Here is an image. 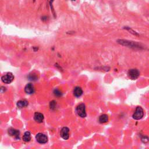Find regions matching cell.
<instances>
[{
  "instance_id": "obj_19",
  "label": "cell",
  "mask_w": 149,
  "mask_h": 149,
  "mask_svg": "<svg viewBox=\"0 0 149 149\" xmlns=\"http://www.w3.org/2000/svg\"><path fill=\"white\" fill-rule=\"evenodd\" d=\"M72 1H75V0H72Z\"/></svg>"
},
{
  "instance_id": "obj_6",
  "label": "cell",
  "mask_w": 149,
  "mask_h": 149,
  "mask_svg": "<svg viewBox=\"0 0 149 149\" xmlns=\"http://www.w3.org/2000/svg\"><path fill=\"white\" fill-rule=\"evenodd\" d=\"M129 78L132 80H135L139 78L140 75V72L136 69H131L128 71V73Z\"/></svg>"
},
{
  "instance_id": "obj_13",
  "label": "cell",
  "mask_w": 149,
  "mask_h": 149,
  "mask_svg": "<svg viewBox=\"0 0 149 149\" xmlns=\"http://www.w3.org/2000/svg\"><path fill=\"white\" fill-rule=\"evenodd\" d=\"M99 122L101 123H104L107 122L108 121V117L106 114H103L99 117Z\"/></svg>"
},
{
  "instance_id": "obj_10",
  "label": "cell",
  "mask_w": 149,
  "mask_h": 149,
  "mask_svg": "<svg viewBox=\"0 0 149 149\" xmlns=\"http://www.w3.org/2000/svg\"><path fill=\"white\" fill-rule=\"evenodd\" d=\"M83 94V90L79 86L75 87L74 90H73V94L75 97H80Z\"/></svg>"
},
{
  "instance_id": "obj_4",
  "label": "cell",
  "mask_w": 149,
  "mask_h": 149,
  "mask_svg": "<svg viewBox=\"0 0 149 149\" xmlns=\"http://www.w3.org/2000/svg\"><path fill=\"white\" fill-rule=\"evenodd\" d=\"M14 79V76L12 73H8L6 75H3L1 77V80L4 83L10 84Z\"/></svg>"
},
{
  "instance_id": "obj_5",
  "label": "cell",
  "mask_w": 149,
  "mask_h": 149,
  "mask_svg": "<svg viewBox=\"0 0 149 149\" xmlns=\"http://www.w3.org/2000/svg\"><path fill=\"white\" fill-rule=\"evenodd\" d=\"M36 139L37 142L40 144L46 143L48 141V138L46 135L42 133H39L36 136Z\"/></svg>"
},
{
  "instance_id": "obj_16",
  "label": "cell",
  "mask_w": 149,
  "mask_h": 149,
  "mask_svg": "<svg viewBox=\"0 0 149 149\" xmlns=\"http://www.w3.org/2000/svg\"><path fill=\"white\" fill-rule=\"evenodd\" d=\"M54 1V0H50V5L51 10L52 11V12H53V15H54V16H55V10H54V7H53Z\"/></svg>"
},
{
  "instance_id": "obj_15",
  "label": "cell",
  "mask_w": 149,
  "mask_h": 149,
  "mask_svg": "<svg viewBox=\"0 0 149 149\" xmlns=\"http://www.w3.org/2000/svg\"><path fill=\"white\" fill-rule=\"evenodd\" d=\"M54 95H55V96H57V97H61V96H62V92L61 91H60V90L58 89H55L54 90Z\"/></svg>"
},
{
  "instance_id": "obj_7",
  "label": "cell",
  "mask_w": 149,
  "mask_h": 149,
  "mask_svg": "<svg viewBox=\"0 0 149 149\" xmlns=\"http://www.w3.org/2000/svg\"><path fill=\"white\" fill-rule=\"evenodd\" d=\"M60 136L63 139L68 140L70 138V129L67 127H64L61 130Z\"/></svg>"
},
{
  "instance_id": "obj_2",
  "label": "cell",
  "mask_w": 149,
  "mask_h": 149,
  "mask_svg": "<svg viewBox=\"0 0 149 149\" xmlns=\"http://www.w3.org/2000/svg\"><path fill=\"white\" fill-rule=\"evenodd\" d=\"M144 116V111L141 107H138L136 110L133 114V119L136 120H139L143 117Z\"/></svg>"
},
{
  "instance_id": "obj_17",
  "label": "cell",
  "mask_w": 149,
  "mask_h": 149,
  "mask_svg": "<svg viewBox=\"0 0 149 149\" xmlns=\"http://www.w3.org/2000/svg\"><path fill=\"white\" fill-rule=\"evenodd\" d=\"M29 78L31 80H35L37 79V76H36V74H30L29 76Z\"/></svg>"
},
{
  "instance_id": "obj_12",
  "label": "cell",
  "mask_w": 149,
  "mask_h": 149,
  "mask_svg": "<svg viewBox=\"0 0 149 149\" xmlns=\"http://www.w3.org/2000/svg\"><path fill=\"white\" fill-rule=\"evenodd\" d=\"M28 102L26 100H20L17 103V106L19 108L26 107L28 106Z\"/></svg>"
},
{
  "instance_id": "obj_11",
  "label": "cell",
  "mask_w": 149,
  "mask_h": 149,
  "mask_svg": "<svg viewBox=\"0 0 149 149\" xmlns=\"http://www.w3.org/2000/svg\"><path fill=\"white\" fill-rule=\"evenodd\" d=\"M8 133L10 136H14L15 138H19V134H20V132L18 130H16V129H14L12 128H10L8 130Z\"/></svg>"
},
{
  "instance_id": "obj_8",
  "label": "cell",
  "mask_w": 149,
  "mask_h": 149,
  "mask_svg": "<svg viewBox=\"0 0 149 149\" xmlns=\"http://www.w3.org/2000/svg\"><path fill=\"white\" fill-rule=\"evenodd\" d=\"M34 119L36 122L41 123L44 119V115L40 112H36L34 115Z\"/></svg>"
},
{
  "instance_id": "obj_14",
  "label": "cell",
  "mask_w": 149,
  "mask_h": 149,
  "mask_svg": "<svg viewBox=\"0 0 149 149\" xmlns=\"http://www.w3.org/2000/svg\"><path fill=\"white\" fill-rule=\"evenodd\" d=\"M23 141H26V142H28V141H30L31 134L29 132H26L24 133V135L23 136Z\"/></svg>"
},
{
  "instance_id": "obj_18",
  "label": "cell",
  "mask_w": 149,
  "mask_h": 149,
  "mask_svg": "<svg viewBox=\"0 0 149 149\" xmlns=\"http://www.w3.org/2000/svg\"><path fill=\"white\" fill-rule=\"evenodd\" d=\"M33 2H35V1H36V0H33Z\"/></svg>"
},
{
  "instance_id": "obj_1",
  "label": "cell",
  "mask_w": 149,
  "mask_h": 149,
  "mask_svg": "<svg viewBox=\"0 0 149 149\" xmlns=\"http://www.w3.org/2000/svg\"><path fill=\"white\" fill-rule=\"evenodd\" d=\"M118 43L119 44L122 45V46L128 47L132 48V49H142V46H141V44L138 43H136V42L129 41V40H118Z\"/></svg>"
},
{
  "instance_id": "obj_3",
  "label": "cell",
  "mask_w": 149,
  "mask_h": 149,
  "mask_svg": "<svg viewBox=\"0 0 149 149\" xmlns=\"http://www.w3.org/2000/svg\"><path fill=\"white\" fill-rule=\"evenodd\" d=\"M76 112L78 115L82 118H85L86 117L85 105L84 104H80L78 105L76 108Z\"/></svg>"
},
{
  "instance_id": "obj_9",
  "label": "cell",
  "mask_w": 149,
  "mask_h": 149,
  "mask_svg": "<svg viewBox=\"0 0 149 149\" xmlns=\"http://www.w3.org/2000/svg\"><path fill=\"white\" fill-rule=\"evenodd\" d=\"M25 91L27 94H31L34 92V88L33 85L31 83L27 84L25 88Z\"/></svg>"
}]
</instances>
